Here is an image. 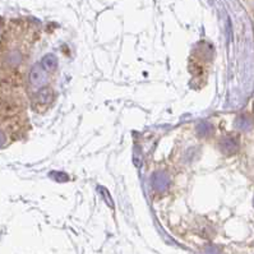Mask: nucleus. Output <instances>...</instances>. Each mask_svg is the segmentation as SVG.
<instances>
[{
	"label": "nucleus",
	"instance_id": "f257e3e1",
	"mask_svg": "<svg viewBox=\"0 0 254 254\" xmlns=\"http://www.w3.org/2000/svg\"><path fill=\"white\" fill-rule=\"evenodd\" d=\"M21 113L0 97V148L9 146L21 130Z\"/></svg>",
	"mask_w": 254,
	"mask_h": 254
},
{
	"label": "nucleus",
	"instance_id": "f03ea898",
	"mask_svg": "<svg viewBox=\"0 0 254 254\" xmlns=\"http://www.w3.org/2000/svg\"><path fill=\"white\" fill-rule=\"evenodd\" d=\"M41 64H42V66L46 69V70H49V72H53V70H55V69H57L58 62H57V59L53 57V55H46V57L42 59Z\"/></svg>",
	"mask_w": 254,
	"mask_h": 254
}]
</instances>
